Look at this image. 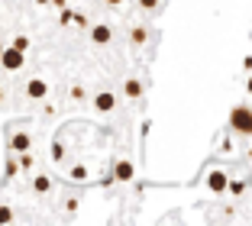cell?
<instances>
[{
	"label": "cell",
	"instance_id": "e0dca14e",
	"mask_svg": "<svg viewBox=\"0 0 252 226\" xmlns=\"http://www.w3.org/2000/svg\"><path fill=\"white\" fill-rule=\"evenodd\" d=\"M62 155H65V149H62V146H55V149H52V159H55V161H62Z\"/></svg>",
	"mask_w": 252,
	"mask_h": 226
},
{
	"label": "cell",
	"instance_id": "4fadbf2b",
	"mask_svg": "<svg viewBox=\"0 0 252 226\" xmlns=\"http://www.w3.org/2000/svg\"><path fill=\"white\" fill-rule=\"evenodd\" d=\"M71 178H74V181H84V178H88V168H81V165H78V168L71 171Z\"/></svg>",
	"mask_w": 252,
	"mask_h": 226
},
{
	"label": "cell",
	"instance_id": "30bf717a",
	"mask_svg": "<svg viewBox=\"0 0 252 226\" xmlns=\"http://www.w3.org/2000/svg\"><path fill=\"white\" fill-rule=\"evenodd\" d=\"M32 188H36V191H39V194H45V191L52 188V181H49V178H45V175H39V178H36V181H32Z\"/></svg>",
	"mask_w": 252,
	"mask_h": 226
},
{
	"label": "cell",
	"instance_id": "6da1fadb",
	"mask_svg": "<svg viewBox=\"0 0 252 226\" xmlns=\"http://www.w3.org/2000/svg\"><path fill=\"white\" fill-rule=\"evenodd\" d=\"M230 126L243 136H252V110L249 107H233L230 110Z\"/></svg>",
	"mask_w": 252,
	"mask_h": 226
},
{
	"label": "cell",
	"instance_id": "d6986e66",
	"mask_svg": "<svg viewBox=\"0 0 252 226\" xmlns=\"http://www.w3.org/2000/svg\"><path fill=\"white\" fill-rule=\"evenodd\" d=\"M246 91H249V94H252V78H249V81H246Z\"/></svg>",
	"mask_w": 252,
	"mask_h": 226
},
{
	"label": "cell",
	"instance_id": "ba28073f",
	"mask_svg": "<svg viewBox=\"0 0 252 226\" xmlns=\"http://www.w3.org/2000/svg\"><path fill=\"white\" fill-rule=\"evenodd\" d=\"M123 94H126V97H133V100H136V97H142V81L129 78V81L123 84Z\"/></svg>",
	"mask_w": 252,
	"mask_h": 226
},
{
	"label": "cell",
	"instance_id": "ac0fdd59",
	"mask_svg": "<svg viewBox=\"0 0 252 226\" xmlns=\"http://www.w3.org/2000/svg\"><path fill=\"white\" fill-rule=\"evenodd\" d=\"M107 3H110V7H120V3H123V0H107Z\"/></svg>",
	"mask_w": 252,
	"mask_h": 226
},
{
	"label": "cell",
	"instance_id": "8fae6325",
	"mask_svg": "<svg viewBox=\"0 0 252 226\" xmlns=\"http://www.w3.org/2000/svg\"><path fill=\"white\" fill-rule=\"evenodd\" d=\"M13 49L26 52V49H30V39H26V36H16V39H13Z\"/></svg>",
	"mask_w": 252,
	"mask_h": 226
},
{
	"label": "cell",
	"instance_id": "9a60e30c",
	"mask_svg": "<svg viewBox=\"0 0 252 226\" xmlns=\"http://www.w3.org/2000/svg\"><path fill=\"white\" fill-rule=\"evenodd\" d=\"M139 7H142V10H156L158 0H139Z\"/></svg>",
	"mask_w": 252,
	"mask_h": 226
},
{
	"label": "cell",
	"instance_id": "5b68a950",
	"mask_svg": "<svg viewBox=\"0 0 252 226\" xmlns=\"http://www.w3.org/2000/svg\"><path fill=\"white\" fill-rule=\"evenodd\" d=\"M30 146H32L30 132H13V139H10V149L13 152H30Z\"/></svg>",
	"mask_w": 252,
	"mask_h": 226
},
{
	"label": "cell",
	"instance_id": "277c9868",
	"mask_svg": "<svg viewBox=\"0 0 252 226\" xmlns=\"http://www.w3.org/2000/svg\"><path fill=\"white\" fill-rule=\"evenodd\" d=\"M94 107L100 110V113H110V110L117 107V94H110V91H100V94L94 97Z\"/></svg>",
	"mask_w": 252,
	"mask_h": 226
},
{
	"label": "cell",
	"instance_id": "52a82bcc",
	"mask_svg": "<svg viewBox=\"0 0 252 226\" xmlns=\"http://www.w3.org/2000/svg\"><path fill=\"white\" fill-rule=\"evenodd\" d=\"M207 188L214 191V194H223V191H226V175H223V171H210Z\"/></svg>",
	"mask_w": 252,
	"mask_h": 226
},
{
	"label": "cell",
	"instance_id": "9c48e42d",
	"mask_svg": "<svg viewBox=\"0 0 252 226\" xmlns=\"http://www.w3.org/2000/svg\"><path fill=\"white\" fill-rule=\"evenodd\" d=\"M113 175H117V181H129V178H133V165H129V161H117Z\"/></svg>",
	"mask_w": 252,
	"mask_h": 226
},
{
	"label": "cell",
	"instance_id": "5bb4252c",
	"mask_svg": "<svg viewBox=\"0 0 252 226\" xmlns=\"http://www.w3.org/2000/svg\"><path fill=\"white\" fill-rule=\"evenodd\" d=\"M10 220H13V210L10 207H0V223H10Z\"/></svg>",
	"mask_w": 252,
	"mask_h": 226
},
{
	"label": "cell",
	"instance_id": "44dd1931",
	"mask_svg": "<svg viewBox=\"0 0 252 226\" xmlns=\"http://www.w3.org/2000/svg\"><path fill=\"white\" fill-rule=\"evenodd\" d=\"M36 3H39V7H45V3H52V0H36Z\"/></svg>",
	"mask_w": 252,
	"mask_h": 226
},
{
	"label": "cell",
	"instance_id": "7c38bea8",
	"mask_svg": "<svg viewBox=\"0 0 252 226\" xmlns=\"http://www.w3.org/2000/svg\"><path fill=\"white\" fill-rule=\"evenodd\" d=\"M133 42H136V45L146 42V30H139V26H136V30H133Z\"/></svg>",
	"mask_w": 252,
	"mask_h": 226
},
{
	"label": "cell",
	"instance_id": "8992f818",
	"mask_svg": "<svg viewBox=\"0 0 252 226\" xmlns=\"http://www.w3.org/2000/svg\"><path fill=\"white\" fill-rule=\"evenodd\" d=\"M110 39H113V32H110V26H104V23L91 30V42H97V45H107Z\"/></svg>",
	"mask_w": 252,
	"mask_h": 226
},
{
	"label": "cell",
	"instance_id": "2e32d148",
	"mask_svg": "<svg viewBox=\"0 0 252 226\" xmlns=\"http://www.w3.org/2000/svg\"><path fill=\"white\" fill-rule=\"evenodd\" d=\"M20 155H23V159H20V165H23V168H32V159H30V152H20Z\"/></svg>",
	"mask_w": 252,
	"mask_h": 226
},
{
	"label": "cell",
	"instance_id": "7402d4cb",
	"mask_svg": "<svg viewBox=\"0 0 252 226\" xmlns=\"http://www.w3.org/2000/svg\"><path fill=\"white\" fill-rule=\"evenodd\" d=\"M0 100H3V88H0Z\"/></svg>",
	"mask_w": 252,
	"mask_h": 226
},
{
	"label": "cell",
	"instance_id": "3957f363",
	"mask_svg": "<svg viewBox=\"0 0 252 226\" xmlns=\"http://www.w3.org/2000/svg\"><path fill=\"white\" fill-rule=\"evenodd\" d=\"M45 94H49V84H45L42 78H32L30 84H26V97H32V100H42Z\"/></svg>",
	"mask_w": 252,
	"mask_h": 226
},
{
	"label": "cell",
	"instance_id": "7a4b0ae2",
	"mask_svg": "<svg viewBox=\"0 0 252 226\" xmlns=\"http://www.w3.org/2000/svg\"><path fill=\"white\" fill-rule=\"evenodd\" d=\"M0 65L7 68V71H20L23 65H26V52H20V49H0Z\"/></svg>",
	"mask_w": 252,
	"mask_h": 226
},
{
	"label": "cell",
	"instance_id": "ffe728a7",
	"mask_svg": "<svg viewBox=\"0 0 252 226\" xmlns=\"http://www.w3.org/2000/svg\"><path fill=\"white\" fill-rule=\"evenodd\" d=\"M52 3H55V7H65V0H52Z\"/></svg>",
	"mask_w": 252,
	"mask_h": 226
}]
</instances>
